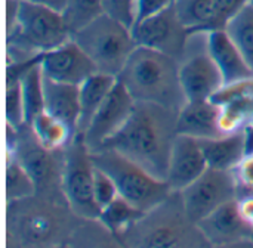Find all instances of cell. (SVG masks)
I'll list each match as a JSON object with an SVG mask.
<instances>
[{
	"mask_svg": "<svg viewBox=\"0 0 253 248\" xmlns=\"http://www.w3.org/2000/svg\"><path fill=\"white\" fill-rule=\"evenodd\" d=\"M178 112L157 104L136 102L126 124L102 148L117 151L154 177L166 180L173 142L178 136Z\"/></svg>",
	"mask_w": 253,
	"mask_h": 248,
	"instance_id": "obj_1",
	"label": "cell"
},
{
	"mask_svg": "<svg viewBox=\"0 0 253 248\" xmlns=\"http://www.w3.org/2000/svg\"><path fill=\"white\" fill-rule=\"evenodd\" d=\"M179 64L170 55L138 46L117 80L136 102L157 104L179 111L187 104L179 78Z\"/></svg>",
	"mask_w": 253,
	"mask_h": 248,
	"instance_id": "obj_2",
	"label": "cell"
},
{
	"mask_svg": "<svg viewBox=\"0 0 253 248\" xmlns=\"http://www.w3.org/2000/svg\"><path fill=\"white\" fill-rule=\"evenodd\" d=\"M90 154L93 164L113 179L119 195L145 213L163 204L173 194L166 180L154 177L114 149L102 148Z\"/></svg>",
	"mask_w": 253,
	"mask_h": 248,
	"instance_id": "obj_3",
	"label": "cell"
},
{
	"mask_svg": "<svg viewBox=\"0 0 253 248\" xmlns=\"http://www.w3.org/2000/svg\"><path fill=\"white\" fill-rule=\"evenodd\" d=\"M71 38L90 58L98 72L114 77L120 74L138 47L132 28L107 13L74 33Z\"/></svg>",
	"mask_w": 253,
	"mask_h": 248,
	"instance_id": "obj_4",
	"label": "cell"
},
{
	"mask_svg": "<svg viewBox=\"0 0 253 248\" xmlns=\"http://www.w3.org/2000/svg\"><path fill=\"white\" fill-rule=\"evenodd\" d=\"M125 235L136 240L139 247L196 246L191 240L205 238L197 223L187 216L178 192H173L159 207L147 212Z\"/></svg>",
	"mask_w": 253,
	"mask_h": 248,
	"instance_id": "obj_5",
	"label": "cell"
},
{
	"mask_svg": "<svg viewBox=\"0 0 253 248\" xmlns=\"http://www.w3.org/2000/svg\"><path fill=\"white\" fill-rule=\"evenodd\" d=\"M7 37L12 38V49H25L39 55L67 43L71 38V33L61 12L19 0L16 27Z\"/></svg>",
	"mask_w": 253,
	"mask_h": 248,
	"instance_id": "obj_6",
	"label": "cell"
},
{
	"mask_svg": "<svg viewBox=\"0 0 253 248\" xmlns=\"http://www.w3.org/2000/svg\"><path fill=\"white\" fill-rule=\"evenodd\" d=\"M93 172L92 154L77 133L64 148L62 194L74 214L86 220H98L101 214L93 195Z\"/></svg>",
	"mask_w": 253,
	"mask_h": 248,
	"instance_id": "obj_7",
	"label": "cell"
},
{
	"mask_svg": "<svg viewBox=\"0 0 253 248\" xmlns=\"http://www.w3.org/2000/svg\"><path fill=\"white\" fill-rule=\"evenodd\" d=\"M7 151L28 172L36 183L37 194L53 195L58 189L62 191L64 152L58 160V151L44 148L28 124L15 129L12 141H7Z\"/></svg>",
	"mask_w": 253,
	"mask_h": 248,
	"instance_id": "obj_8",
	"label": "cell"
},
{
	"mask_svg": "<svg viewBox=\"0 0 253 248\" xmlns=\"http://www.w3.org/2000/svg\"><path fill=\"white\" fill-rule=\"evenodd\" d=\"M50 198L52 195L36 194L9 203L7 206L12 210L9 213L12 234L24 241H33L34 244L53 240L58 232L64 229L65 216L62 207L68 206V203L58 206L56 201Z\"/></svg>",
	"mask_w": 253,
	"mask_h": 248,
	"instance_id": "obj_9",
	"label": "cell"
},
{
	"mask_svg": "<svg viewBox=\"0 0 253 248\" xmlns=\"http://www.w3.org/2000/svg\"><path fill=\"white\" fill-rule=\"evenodd\" d=\"M178 194L190 220L199 223L221 206L237 200L239 185L234 172L208 167L199 179Z\"/></svg>",
	"mask_w": 253,
	"mask_h": 248,
	"instance_id": "obj_10",
	"label": "cell"
},
{
	"mask_svg": "<svg viewBox=\"0 0 253 248\" xmlns=\"http://www.w3.org/2000/svg\"><path fill=\"white\" fill-rule=\"evenodd\" d=\"M132 34L138 46L163 52L179 62L185 58L191 35L178 18L173 4L154 16L136 22L132 27Z\"/></svg>",
	"mask_w": 253,
	"mask_h": 248,
	"instance_id": "obj_11",
	"label": "cell"
},
{
	"mask_svg": "<svg viewBox=\"0 0 253 248\" xmlns=\"http://www.w3.org/2000/svg\"><path fill=\"white\" fill-rule=\"evenodd\" d=\"M135 104L136 101L117 80L104 104L92 117L87 129L82 133L90 152L102 148V145L126 124L133 112Z\"/></svg>",
	"mask_w": 253,
	"mask_h": 248,
	"instance_id": "obj_12",
	"label": "cell"
},
{
	"mask_svg": "<svg viewBox=\"0 0 253 248\" xmlns=\"http://www.w3.org/2000/svg\"><path fill=\"white\" fill-rule=\"evenodd\" d=\"M40 67L44 77L76 86L98 72L90 58L73 38L59 47L40 53Z\"/></svg>",
	"mask_w": 253,
	"mask_h": 248,
	"instance_id": "obj_13",
	"label": "cell"
},
{
	"mask_svg": "<svg viewBox=\"0 0 253 248\" xmlns=\"http://www.w3.org/2000/svg\"><path fill=\"white\" fill-rule=\"evenodd\" d=\"M179 78L188 101H209L222 86L224 78L212 56L203 52H188L179 64Z\"/></svg>",
	"mask_w": 253,
	"mask_h": 248,
	"instance_id": "obj_14",
	"label": "cell"
},
{
	"mask_svg": "<svg viewBox=\"0 0 253 248\" xmlns=\"http://www.w3.org/2000/svg\"><path fill=\"white\" fill-rule=\"evenodd\" d=\"M208 161L200 141L187 135H178L170 160L166 182L172 192H181L208 170Z\"/></svg>",
	"mask_w": 253,
	"mask_h": 248,
	"instance_id": "obj_15",
	"label": "cell"
},
{
	"mask_svg": "<svg viewBox=\"0 0 253 248\" xmlns=\"http://www.w3.org/2000/svg\"><path fill=\"white\" fill-rule=\"evenodd\" d=\"M209 246H227L249 238L252 229L240 216L237 200H233L197 223Z\"/></svg>",
	"mask_w": 253,
	"mask_h": 248,
	"instance_id": "obj_16",
	"label": "cell"
},
{
	"mask_svg": "<svg viewBox=\"0 0 253 248\" xmlns=\"http://www.w3.org/2000/svg\"><path fill=\"white\" fill-rule=\"evenodd\" d=\"M206 47L222 74L224 84L253 75L252 68L249 67L245 56L242 55L230 34L225 31V28L208 31Z\"/></svg>",
	"mask_w": 253,
	"mask_h": 248,
	"instance_id": "obj_17",
	"label": "cell"
},
{
	"mask_svg": "<svg viewBox=\"0 0 253 248\" xmlns=\"http://www.w3.org/2000/svg\"><path fill=\"white\" fill-rule=\"evenodd\" d=\"M219 106L209 101H188L178 112L176 132L202 139L224 136L219 129Z\"/></svg>",
	"mask_w": 253,
	"mask_h": 248,
	"instance_id": "obj_18",
	"label": "cell"
},
{
	"mask_svg": "<svg viewBox=\"0 0 253 248\" xmlns=\"http://www.w3.org/2000/svg\"><path fill=\"white\" fill-rule=\"evenodd\" d=\"M44 108L53 117L62 120L74 133H79L80 96L79 86L59 83L43 75Z\"/></svg>",
	"mask_w": 253,
	"mask_h": 248,
	"instance_id": "obj_19",
	"label": "cell"
},
{
	"mask_svg": "<svg viewBox=\"0 0 253 248\" xmlns=\"http://www.w3.org/2000/svg\"><path fill=\"white\" fill-rule=\"evenodd\" d=\"M200 145L208 166L216 170L234 172L240 161L248 155L245 129L215 139H202Z\"/></svg>",
	"mask_w": 253,
	"mask_h": 248,
	"instance_id": "obj_20",
	"label": "cell"
},
{
	"mask_svg": "<svg viewBox=\"0 0 253 248\" xmlns=\"http://www.w3.org/2000/svg\"><path fill=\"white\" fill-rule=\"evenodd\" d=\"M21 92L24 104L25 124H31L33 120L46 111L44 108V87L43 72L40 67V55L36 58L21 62Z\"/></svg>",
	"mask_w": 253,
	"mask_h": 248,
	"instance_id": "obj_21",
	"label": "cell"
},
{
	"mask_svg": "<svg viewBox=\"0 0 253 248\" xmlns=\"http://www.w3.org/2000/svg\"><path fill=\"white\" fill-rule=\"evenodd\" d=\"M117 83V77L95 72L87 77L79 86V96H80V120H79V133H83L95 112L104 104L110 92Z\"/></svg>",
	"mask_w": 253,
	"mask_h": 248,
	"instance_id": "obj_22",
	"label": "cell"
},
{
	"mask_svg": "<svg viewBox=\"0 0 253 248\" xmlns=\"http://www.w3.org/2000/svg\"><path fill=\"white\" fill-rule=\"evenodd\" d=\"M173 7L190 34L224 28L218 19L215 0H175Z\"/></svg>",
	"mask_w": 253,
	"mask_h": 248,
	"instance_id": "obj_23",
	"label": "cell"
},
{
	"mask_svg": "<svg viewBox=\"0 0 253 248\" xmlns=\"http://www.w3.org/2000/svg\"><path fill=\"white\" fill-rule=\"evenodd\" d=\"M39 142L50 151H62L77 135L62 120L53 117L47 111L39 114L31 124H28Z\"/></svg>",
	"mask_w": 253,
	"mask_h": 248,
	"instance_id": "obj_24",
	"label": "cell"
},
{
	"mask_svg": "<svg viewBox=\"0 0 253 248\" xmlns=\"http://www.w3.org/2000/svg\"><path fill=\"white\" fill-rule=\"evenodd\" d=\"M145 212L136 209L129 201L120 195L101 210L98 222L114 235H125L142 216Z\"/></svg>",
	"mask_w": 253,
	"mask_h": 248,
	"instance_id": "obj_25",
	"label": "cell"
},
{
	"mask_svg": "<svg viewBox=\"0 0 253 248\" xmlns=\"http://www.w3.org/2000/svg\"><path fill=\"white\" fill-rule=\"evenodd\" d=\"M225 31L230 34L246 62L253 71V1L251 0L242 7L225 25Z\"/></svg>",
	"mask_w": 253,
	"mask_h": 248,
	"instance_id": "obj_26",
	"label": "cell"
},
{
	"mask_svg": "<svg viewBox=\"0 0 253 248\" xmlns=\"http://www.w3.org/2000/svg\"><path fill=\"white\" fill-rule=\"evenodd\" d=\"M37 194V188L28 172L7 151L6 155V201L13 203Z\"/></svg>",
	"mask_w": 253,
	"mask_h": 248,
	"instance_id": "obj_27",
	"label": "cell"
},
{
	"mask_svg": "<svg viewBox=\"0 0 253 248\" xmlns=\"http://www.w3.org/2000/svg\"><path fill=\"white\" fill-rule=\"evenodd\" d=\"M61 13L73 35L105 13L104 0H67Z\"/></svg>",
	"mask_w": 253,
	"mask_h": 248,
	"instance_id": "obj_28",
	"label": "cell"
},
{
	"mask_svg": "<svg viewBox=\"0 0 253 248\" xmlns=\"http://www.w3.org/2000/svg\"><path fill=\"white\" fill-rule=\"evenodd\" d=\"M219 106V129L224 135L243 130L253 123V99H234Z\"/></svg>",
	"mask_w": 253,
	"mask_h": 248,
	"instance_id": "obj_29",
	"label": "cell"
},
{
	"mask_svg": "<svg viewBox=\"0 0 253 248\" xmlns=\"http://www.w3.org/2000/svg\"><path fill=\"white\" fill-rule=\"evenodd\" d=\"M6 123L13 127H21L25 124L24 118V104L21 92V71L12 68V72H7L6 84Z\"/></svg>",
	"mask_w": 253,
	"mask_h": 248,
	"instance_id": "obj_30",
	"label": "cell"
},
{
	"mask_svg": "<svg viewBox=\"0 0 253 248\" xmlns=\"http://www.w3.org/2000/svg\"><path fill=\"white\" fill-rule=\"evenodd\" d=\"M234 99H253V75L224 84L211 98V101L216 105H222Z\"/></svg>",
	"mask_w": 253,
	"mask_h": 248,
	"instance_id": "obj_31",
	"label": "cell"
},
{
	"mask_svg": "<svg viewBox=\"0 0 253 248\" xmlns=\"http://www.w3.org/2000/svg\"><path fill=\"white\" fill-rule=\"evenodd\" d=\"M93 195L98 207L102 210L110 203H113L119 197V191L113 179L101 169L95 166L93 172Z\"/></svg>",
	"mask_w": 253,
	"mask_h": 248,
	"instance_id": "obj_32",
	"label": "cell"
},
{
	"mask_svg": "<svg viewBox=\"0 0 253 248\" xmlns=\"http://www.w3.org/2000/svg\"><path fill=\"white\" fill-rule=\"evenodd\" d=\"M135 3L136 0H104V10L132 28L135 24Z\"/></svg>",
	"mask_w": 253,
	"mask_h": 248,
	"instance_id": "obj_33",
	"label": "cell"
},
{
	"mask_svg": "<svg viewBox=\"0 0 253 248\" xmlns=\"http://www.w3.org/2000/svg\"><path fill=\"white\" fill-rule=\"evenodd\" d=\"M175 0H136L135 3V24L150 16H154L170 7ZM133 24V25H135Z\"/></svg>",
	"mask_w": 253,
	"mask_h": 248,
	"instance_id": "obj_34",
	"label": "cell"
},
{
	"mask_svg": "<svg viewBox=\"0 0 253 248\" xmlns=\"http://www.w3.org/2000/svg\"><path fill=\"white\" fill-rule=\"evenodd\" d=\"M234 175L237 179L239 189H248L253 192V154H248L240 164L234 169Z\"/></svg>",
	"mask_w": 253,
	"mask_h": 248,
	"instance_id": "obj_35",
	"label": "cell"
},
{
	"mask_svg": "<svg viewBox=\"0 0 253 248\" xmlns=\"http://www.w3.org/2000/svg\"><path fill=\"white\" fill-rule=\"evenodd\" d=\"M251 0H215V7L221 25L225 28L227 22Z\"/></svg>",
	"mask_w": 253,
	"mask_h": 248,
	"instance_id": "obj_36",
	"label": "cell"
},
{
	"mask_svg": "<svg viewBox=\"0 0 253 248\" xmlns=\"http://www.w3.org/2000/svg\"><path fill=\"white\" fill-rule=\"evenodd\" d=\"M237 204L242 219L253 231V194H249L243 198H237Z\"/></svg>",
	"mask_w": 253,
	"mask_h": 248,
	"instance_id": "obj_37",
	"label": "cell"
},
{
	"mask_svg": "<svg viewBox=\"0 0 253 248\" xmlns=\"http://www.w3.org/2000/svg\"><path fill=\"white\" fill-rule=\"evenodd\" d=\"M18 6H19V0H6V31H7V34H10L13 31V28L16 27Z\"/></svg>",
	"mask_w": 253,
	"mask_h": 248,
	"instance_id": "obj_38",
	"label": "cell"
},
{
	"mask_svg": "<svg viewBox=\"0 0 253 248\" xmlns=\"http://www.w3.org/2000/svg\"><path fill=\"white\" fill-rule=\"evenodd\" d=\"M27 1L36 3V4H42V6L55 9V10H58V12H62V9H64L65 4H67V0H27Z\"/></svg>",
	"mask_w": 253,
	"mask_h": 248,
	"instance_id": "obj_39",
	"label": "cell"
},
{
	"mask_svg": "<svg viewBox=\"0 0 253 248\" xmlns=\"http://www.w3.org/2000/svg\"><path fill=\"white\" fill-rule=\"evenodd\" d=\"M252 1H253V0H252Z\"/></svg>",
	"mask_w": 253,
	"mask_h": 248,
	"instance_id": "obj_40",
	"label": "cell"
}]
</instances>
